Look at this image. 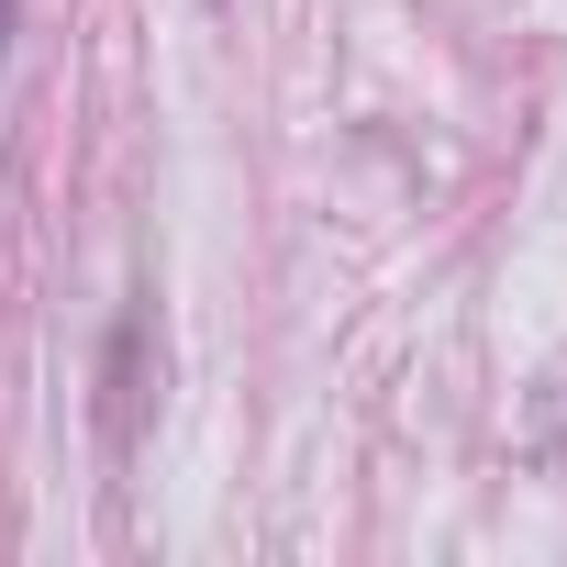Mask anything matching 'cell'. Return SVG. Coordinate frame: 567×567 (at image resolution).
<instances>
[{
	"instance_id": "1",
	"label": "cell",
	"mask_w": 567,
	"mask_h": 567,
	"mask_svg": "<svg viewBox=\"0 0 567 567\" xmlns=\"http://www.w3.org/2000/svg\"><path fill=\"white\" fill-rule=\"evenodd\" d=\"M0 56H12V0H0Z\"/></svg>"
}]
</instances>
